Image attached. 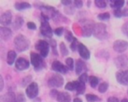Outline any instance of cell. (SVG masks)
<instances>
[{
    "instance_id": "obj_1",
    "label": "cell",
    "mask_w": 128,
    "mask_h": 102,
    "mask_svg": "<svg viewBox=\"0 0 128 102\" xmlns=\"http://www.w3.org/2000/svg\"><path fill=\"white\" fill-rule=\"evenodd\" d=\"M14 46L15 49L17 51L23 52L26 51L29 47H30V40L27 39L26 36L22 35V34H18L14 38Z\"/></svg>"
},
{
    "instance_id": "obj_2",
    "label": "cell",
    "mask_w": 128,
    "mask_h": 102,
    "mask_svg": "<svg viewBox=\"0 0 128 102\" xmlns=\"http://www.w3.org/2000/svg\"><path fill=\"white\" fill-rule=\"evenodd\" d=\"M30 58H31V63L34 65V70L36 72H39V71H41L44 68H46V62L44 60V58H42V56L40 54L32 51L30 54Z\"/></svg>"
},
{
    "instance_id": "obj_3",
    "label": "cell",
    "mask_w": 128,
    "mask_h": 102,
    "mask_svg": "<svg viewBox=\"0 0 128 102\" xmlns=\"http://www.w3.org/2000/svg\"><path fill=\"white\" fill-rule=\"evenodd\" d=\"M93 35L96 39H99V40H104V39H108L109 34L107 32L106 25L104 23H96L95 25Z\"/></svg>"
},
{
    "instance_id": "obj_4",
    "label": "cell",
    "mask_w": 128,
    "mask_h": 102,
    "mask_svg": "<svg viewBox=\"0 0 128 102\" xmlns=\"http://www.w3.org/2000/svg\"><path fill=\"white\" fill-rule=\"evenodd\" d=\"M95 22L90 19H84L82 21V34L84 37L89 38L93 34L95 28Z\"/></svg>"
},
{
    "instance_id": "obj_5",
    "label": "cell",
    "mask_w": 128,
    "mask_h": 102,
    "mask_svg": "<svg viewBox=\"0 0 128 102\" xmlns=\"http://www.w3.org/2000/svg\"><path fill=\"white\" fill-rule=\"evenodd\" d=\"M49 43L46 40L40 39L36 42L35 44V49L39 51L40 54L42 56V58H46L49 53Z\"/></svg>"
},
{
    "instance_id": "obj_6",
    "label": "cell",
    "mask_w": 128,
    "mask_h": 102,
    "mask_svg": "<svg viewBox=\"0 0 128 102\" xmlns=\"http://www.w3.org/2000/svg\"><path fill=\"white\" fill-rule=\"evenodd\" d=\"M40 33L43 37L48 38V39H52L53 37V30H52L51 26H50L48 20L45 19V18H41V22H40Z\"/></svg>"
},
{
    "instance_id": "obj_7",
    "label": "cell",
    "mask_w": 128,
    "mask_h": 102,
    "mask_svg": "<svg viewBox=\"0 0 128 102\" xmlns=\"http://www.w3.org/2000/svg\"><path fill=\"white\" fill-rule=\"evenodd\" d=\"M64 84V79L58 73H54L48 78V85L49 87H62Z\"/></svg>"
},
{
    "instance_id": "obj_8",
    "label": "cell",
    "mask_w": 128,
    "mask_h": 102,
    "mask_svg": "<svg viewBox=\"0 0 128 102\" xmlns=\"http://www.w3.org/2000/svg\"><path fill=\"white\" fill-rule=\"evenodd\" d=\"M39 93V86L36 82H32L26 89V94L29 99H35Z\"/></svg>"
},
{
    "instance_id": "obj_9",
    "label": "cell",
    "mask_w": 128,
    "mask_h": 102,
    "mask_svg": "<svg viewBox=\"0 0 128 102\" xmlns=\"http://www.w3.org/2000/svg\"><path fill=\"white\" fill-rule=\"evenodd\" d=\"M114 63L118 68L121 69V70H123V69L128 70V57L124 56V55L118 56L114 59Z\"/></svg>"
},
{
    "instance_id": "obj_10",
    "label": "cell",
    "mask_w": 128,
    "mask_h": 102,
    "mask_svg": "<svg viewBox=\"0 0 128 102\" xmlns=\"http://www.w3.org/2000/svg\"><path fill=\"white\" fill-rule=\"evenodd\" d=\"M116 79L122 86H128V70H119L116 72Z\"/></svg>"
},
{
    "instance_id": "obj_11",
    "label": "cell",
    "mask_w": 128,
    "mask_h": 102,
    "mask_svg": "<svg viewBox=\"0 0 128 102\" xmlns=\"http://www.w3.org/2000/svg\"><path fill=\"white\" fill-rule=\"evenodd\" d=\"M0 23L2 26L7 27L12 24V13L11 11H6L0 17Z\"/></svg>"
},
{
    "instance_id": "obj_12",
    "label": "cell",
    "mask_w": 128,
    "mask_h": 102,
    "mask_svg": "<svg viewBox=\"0 0 128 102\" xmlns=\"http://www.w3.org/2000/svg\"><path fill=\"white\" fill-rule=\"evenodd\" d=\"M128 49V42L122 39H118L113 43V50L116 52L122 53Z\"/></svg>"
},
{
    "instance_id": "obj_13",
    "label": "cell",
    "mask_w": 128,
    "mask_h": 102,
    "mask_svg": "<svg viewBox=\"0 0 128 102\" xmlns=\"http://www.w3.org/2000/svg\"><path fill=\"white\" fill-rule=\"evenodd\" d=\"M52 70L56 72H59V73H62V74H66L67 72H68V67L64 65L62 63H60L58 60H55V61L53 62L52 64Z\"/></svg>"
},
{
    "instance_id": "obj_14",
    "label": "cell",
    "mask_w": 128,
    "mask_h": 102,
    "mask_svg": "<svg viewBox=\"0 0 128 102\" xmlns=\"http://www.w3.org/2000/svg\"><path fill=\"white\" fill-rule=\"evenodd\" d=\"M15 67L18 71L26 70V69H28L30 67V62L26 58H23V57H20V58H17L16 62H15Z\"/></svg>"
},
{
    "instance_id": "obj_15",
    "label": "cell",
    "mask_w": 128,
    "mask_h": 102,
    "mask_svg": "<svg viewBox=\"0 0 128 102\" xmlns=\"http://www.w3.org/2000/svg\"><path fill=\"white\" fill-rule=\"evenodd\" d=\"M87 65L82 59H77L76 63V73L77 75H82V73H85L87 72Z\"/></svg>"
},
{
    "instance_id": "obj_16",
    "label": "cell",
    "mask_w": 128,
    "mask_h": 102,
    "mask_svg": "<svg viewBox=\"0 0 128 102\" xmlns=\"http://www.w3.org/2000/svg\"><path fill=\"white\" fill-rule=\"evenodd\" d=\"M77 51H78L80 56L82 57L84 59H89L90 57V52L89 49L84 46L82 43H79L78 47H77Z\"/></svg>"
},
{
    "instance_id": "obj_17",
    "label": "cell",
    "mask_w": 128,
    "mask_h": 102,
    "mask_svg": "<svg viewBox=\"0 0 128 102\" xmlns=\"http://www.w3.org/2000/svg\"><path fill=\"white\" fill-rule=\"evenodd\" d=\"M12 32L10 28L8 27H0V38L4 41H8L12 38Z\"/></svg>"
},
{
    "instance_id": "obj_18",
    "label": "cell",
    "mask_w": 128,
    "mask_h": 102,
    "mask_svg": "<svg viewBox=\"0 0 128 102\" xmlns=\"http://www.w3.org/2000/svg\"><path fill=\"white\" fill-rule=\"evenodd\" d=\"M16 98V94H15L14 91L10 88L9 92L6 94L2 95L0 97V102H12V100Z\"/></svg>"
},
{
    "instance_id": "obj_19",
    "label": "cell",
    "mask_w": 128,
    "mask_h": 102,
    "mask_svg": "<svg viewBox=\"0 0 128 102\" xmlns=\"http://www.w3.org/2000/svg\"><path fill=\"white\" fill-rule=\"evenodd\" d=\"M23 25H24V18H23V17L18 15V16L15 18L14 22L12 23L13 30H14V31L20 30V29L21 28L22 26H23Z\"/></svg>"
},
{
    "instance_id": "obj_20",
    "label": "cell",
    "mask_w": 128,
    "mask_h": 102,
    "mask_svg": "<svg viewBox=\"0 0 128 102\" xmlns=\"http://www.w3.org/2000/svg\"><path fill=\"white\" fill-rule=\"evenodd\" d=\"M56 100L58 102H70L71 97L70 93L67 92H60Z\"/></svg>"
},
{
    "instance_id": "obj_21",
    "label": "cell",
    "mask_w": 128,
    "mask_h": 102,
    "mask_svg": "<svg viewBox=\"0 0 128 102\" xmlns=\"http://www.w3.org/2000/svg\"><path fill=\"white\" fill-rule=\"evenodd\" d=\"M17 58V53L15 52V51L13 50H10L7 53V58H6V61L9 65H12L14 64V62H16Z\"/></svg>"
},
{
    "instance_id": "obj_22",
    "label": "cell",
    "mask_w": 128,
    "mask_h": 102,
    "mask_svg": "<svg viewBox=\"0 0 128 102\" xmlns=\"http://www.w3.org/2000/svg\"><path fill=\"white\" fill-rule=\"evenodd\" d=\"M14 7H15V9L18 10V11H23V10L31 9L32 5L27 2H17V3H15Z\"/></svg>"
},
{
    "instance_id": "obj_23",
    "label": "cell",
    "mask_w": 128,
    "mask_h": 102,
    "mask_svg": "<svg viewBox=\"0 0 128 102\" xmlns=\"http://www.w3.org/2000/svg\"><path fill=\"white\" fill-rule=\"evenodd\" d=\"M110 2V7L114 10L121 9L124 4V0H112Z\"/></svg>"
},
{
    "instance_id": "obj_24",
    "label": "cell",
    "mask_w": 128,
    "mask_h": 102,
    "mask_svg": "<svg viewBox=\"0 0 128 102\" xmlns=\"http://www.w3.org/2000/svg\"><path fill=\"white\" fill-rule=\"evenodd\" d=\"M80 81H72V82L67 83V85L65 86V89L68 90V91H76L77 86H78Z\"/></svg>"
},
{
    "instance_id": "obj_25",
    "label": "cell",
    "mask_w": 128,
    "mask_h": 102,
    "mask_svg": "<svg viewBox=\"0 0 128 102\" xmlns=\"http://www.w3.org/2000/svg\"><path fill=\"white\" fill-rule=\"evenodd\" d=\"M32 75H27V76H26L25 78H23L22 80H21V86L22 87H26V86L27 87V86L32 83L31 82V81H32Z\"/></svg>"
},
{
    "instance_id": "obj_26",
    "label": "cell",
    "mask_w": 128,
    "mask_h": 102,
    "mask_svg": "<svg viewBox=\"0 0 128 102\" xmlns=\"http://www.w3.org/2000/svg\"><path fill=\"white\" fill-rule=\"evenodd\" d=\"M89 82L90 84V86L92 88H96V86L98 85V82H99V79L96 76H90L89 78Z\"/></svg>"
},
{
    "instance_id": "obj_27",
    "label": "cell",
    "mask_w": 128,
    "mask_h": 102,
    "mask_svg": "<svg viewBox=\"0 0 128 102\" xmlns=\"http://www.w3.org/2000/svg\"><path fill=\"white\" fill-rule=\"evenodd\" d=\"M85 98L87 100L88 102H96V101H99L100 98L98 96L95 94H91V93H89V94H86L85 95Z\"/></svg>"
},
{
    "instance_id": "obj_28",
    "label": "cell",
    "mask_w": 128,
    "mask_h": 102,
    "mask_svg": "<svg viewBox=\"0 0 128 102\" xmlns=\"http://www.w3.org/2000/svg\"><path fill=\"white\" fill-rule=\"evenodd\" d=\"M49 45L52 48V51H53V54L55 56H58V51H57V48H56V41L54 39H50L49 40Z\"/></svg>"
},
{
    "instance_id": "obj_29",
    "label": "cell",
    "mask_w": 128,
    "mask_h": 102,
    "mask_svg": "<svg viewBox=\"0 0 128 102\" xmlns=\"http://www.w3.org/2000/svg\"><path fill=\"white\" fill-rule=\"evenodd\" d=\"M85 89H86V86L84 83H82L80 82L78 85V86H77V89H76V94L80 95V94H82V93L85 92Z\"/></svg>"
},
{
    "instance_id": "obj_30",
    "label": "cell",
    "mask_w": 128,
    "mask_h": 102,
    "mask_svg": "<svg viewBox=\"0 0 128 102\" xmlns=\"http://www.w3.org/2000/svg\"><path fill=\"white\" fill-rule=\"evenodd\" d=\"M108 87H109V85L107 82L101 83V84L99 85V86H98V92L101 93H105V92L107 91V89H108Z\"/></svg>"
},
{
    "instance_id": "obj_31",
    "label": "cell",
    "mask_w": 128,
    "mask_h": 102,
    "mask_svg": "<svg viewBox=\"0 0 128 102\" xmlns=\"http://www.w3.org/2000/svg\"><path fill=\"white\" fill-rule=\"evenodd\" d=\"M60 52H62V56H67L68 54V50L67 48L66 45L64 44L63 42H62L60 44Z\"/></svg>"
},
{
    "instance_id": "obj_32",
    "label": "cell",
    "mask_w": 128,
    "mask_h": 102,
    "mask_svg": "<svg viewBox=\"0 0 128 102\" xmlns=\"http://www.w3.org/2000/svg\"><path fill=\"white\" fill-rule=\"evenodd\" d=\"M94 2L96 7L100 8V9H104V8H105L107 6V3L104 0H96Z\"/></svg>"
},
{
    "instance_id": "obj_33",
    "label": "cell",
    "mask_w": 128,
    "mask_h": 102,
    "mask_svg": "<svg viewBox=\"0 0 128 102\" xmlns=\"http://www.w3.org/2000/svg\"><path fill=\"white\" fill-rule=\"evenodd\" d=\"M12 102H26V97L22 93H18L16 95V98L12 100Z\"/></svg>"
},
{
    "instance_id": "obj_34",
    "label": "cell",
    "mask_w": 128,
    "mask_h": 102,
    "mask_svg": "<svg viewBox=\"0 0 128 102\" xmlns=\"http://www.w3.org/2000/svg\"><path fill=\"white\" fill-rule=\"evenodd\" d=\"M110 13L109 12H104V13H100L98 15V18L101 21H104V20H108L110 18Z\"/></svg>"
},
{
    "instance_id": "obj_35",
    "label": "cell",
    "mask_w": 128,
    "mask_h": 102,
    "mask_svg": "<svg viewBox=\"0 0 128 102\" xmlns=\"http://www.w3.org/2000/svg\"><path fill=\"white\" fill-rule=\"evenodd\" d=\"M65 39L70 43H72L74 39H75V37L73 36V34H72V32L70 31H66V32H65Z\"/></svg>"
},
{
    "instance_id": "obj_36",
    "label": "cell",
    "mask_w": 128,
    "mask_h": 102,
    "mask_svg": "<svg viewBox=\"0 0 128 102\" xmlns=\"http://www.w3.org/2000/svg\"><path fill=\"white\" fill-rule=\"evenodd\" d=\"M66 65L68 67L70 70H73L74 69V59L72 58H68L66 59Z\"/></svg>"
},
{
    "instance_id": "obj_37",
    "label": "cell",
    "mask_w": 128,
    "mask_h": 102,
    "mask_svg": "<svg viewBox=\"0 0 128 102\" xmlns=\"http://www.w3.org/2000/svg\"><path fill=\"white\" fill-rule=\"evenodd\" d=\"M89 76H88L87 72H85V73H82V75L79 76V81L82 83H84L85 84L86 82H87L88 80H89Z\"/></svg>"
},
{
    "instance_id": "obj_38",
    "label": "cell",
    "mask_w": 128,
    "mask_h": 102,
    "mask_svg": "<svg viewBox=\"0 0 128 102\" xmlns=\"http://www.w3.org/2000/svg\"><path fill=\"white\" fill-rule=\"evenodd\" d=\"M78 44L77 43V39L75 38V39L73 40V42L70 43V49L72 50V51H76L77 50V47H78Z\"/></svg>"
},
{
    "instance_id": "obj_39",
    "label": "cell",
    "mask_w": 128,
    "mask_h": 102,
    "mask_svg": "<svg viewBox=\"0 0 128 102\" xmlns=\"http://www.w3.org/2000/svg\"><path fill=\"white\" fill-rule=\"evenodd\" d=\"M54 34L56 36H58V37H60V36L63 34V32H64V28L63 27H58V28H56L54 30Z\"/></svg>"
},
{
    "instance_id": "obj_40",
    "label": "cell",
    "mask_w": 128,
    "mask_h": 102,
    "mask_svg": "<svg viewBox=\"0 0 128 102\" xmlns=\"http://www.w3.org/2000/svg\"><path fill=\"white\" fill-rule=\"evenodd\" d=\"M74 4H75V7H76L77 9H81L84 5V1L82 0H76L74 1Z\"/></svg>"
},
{
    "instance_id": "obj_41",
    "label": "cell",
    "mask_w": 128,
    "mask_h": 102,
    "mask_svg": "<svg viewBox=\"0 0 128 102\" xmlns=\"http://www.w3.org/2000/svg\"><path fill=\"white\" fill-rule=\"evenodd\" d=\"M122 32L128 38V22L124 23L122 26Z\"/></svg>"
},
{
    "instance_id": "obj_42",
    "label": "cell",
    "mask_w": 128,
    "mask_h": 102,
    "mask_svg": "<svg viewBox=\"0 0 128 102\" xmlns=\"http://www.w3.org/2000/svg\"><path fill=\"white\" fill-rule=\"evenodd\" d=\"M64 11L67 13L68 15H72L74 14V12H75V9H74V7H66L65 9H64Z\"/></svg>"
},
{
    "instance_id": "obj_43",
    "label": "cell",
    "mask_w": 128,
    "mask_h": 102,
    "mask_svg": "<svg viewBox=\"0 0 128 102\" xmlns=\"http://www.w3.org/2000/svg\"><path fill=\"white\" fill-rule=\"evenodd\" d=\"M113 14H114V16H115L116 18H121V17H123V15H122V9L114 10Z\"/></svg>"
},
{
    "instance_id": "obj_44",
    "label": "cell",
    "mask_w": 128,
    "mask_h": 102,
    "mask_svg": "<svg viewBox=\"0 0 128 102\" xmlns=\"http://www.w3.org/2000/svg\"><path fill=\"white\" fill-rule=\"evenodd\" d=\"M59 93H60V92H58L56 89H53V90H51V92H50V96L54 99H57V96H58Z\"/></svg>"
},
{
    "instance_id": "obj_45",
    "label": "cell",
    "mask_w": 128,
    "mask_h": 102,
    "mask_svg": "<svg viewBox=\"0 0 128 102\" xmlns=\"http://www.w3.org/2000/svg\"><path fill=\"white\" fill-rule=\"evenodd\" d=\"M27 28L30 29V30H35L36 29V25L34 22H28L27 23Z\"/></svg>"
},
{
    "instance_id": "obj_46",
    "label": "cell",
    "mask_w": 128,
    "mask_h": 102,
    "mask_svg": "<svg viewBox=\"0 0 128 102\" xmlns=\"http://www.w3.org/2000/svg\"><path fill=\"white\" fill-rule=\"evenodd\" d=\"M72 2H74V1H71V0H62L60 1V3H62V4H63V5H71Z\"/></svg>"
},
{
    "instance_id": "obj_47",
    "label": "cell",
    "mask_w": 128,
    "mask_h": 102,
    "mask_svg": "<svg viewBox=\"0 0 128 102\" xmlns=\"http://www.w3.org/2000/svg\"><path fill=\"white\" fill-rule=\"evenodd\" d=\"M107 102H119V100L117 97H110L107 100Z\"/></svg>"
},
{
    "instance_id": "obj_48",
    "label": "cell",
    "mask_w": 128,
    "mask_h": 102,
    "mask_svg": "<svg viewBox=\"0 0 128 102\" xmlns=\"http://www.w3.org/2000/svg\"><path fill=\"white\" fill-rule=\"evenodd\" d=\"M3 89H4V79L1 76L0 77V91H3Z\"/></svg>"
},
{
    "instance_id": "obj_49",
    "label": "cell",
    "mask_w": 128,
    "mask_h": 102,
    "mask_svg": "<svg viewBox=\"0 0 128 102\" xmlns=\"http://www.w3.org/2000/svg\"><path fill=\"white\" fill-rule=\"evenodd\" d=\"M122 15L123 17H128V9L124 8V9L122 10Z\"/></svg>"
},
{
    "instance_id": "obj_50",
    "label": "cell",
    "mask_w": 128,
    "mask_h": 102,
    "mask_svg": "<svg viewBox=\"0 0 128 102\" xmlns=\"http://www.w3.org/2000/svg\"><path fill=\"white\" fill-rule=\"evenodd\" d=\"M73 102H82V100H81L80 98H75V99H74Z\"/></svg>"
},
{
    "instance_id": "obj_51",
    "label": "cell",
    "mask_w": 128,
    "mask_h": 102,
    "mask_svg": "<svg viewBox=\"0 0 128 102\" xmlns=\"http://www.w3.org/2000/svg\"><path fill=\"white\" fill-rule=\"evenodd\" d=\"M120 102H128V100H127V99H123Z\"/></svg>"
},
{
    "instance_id": "obj_52",
    "label": "cell",
    "mask_w": 128,
    "mask_h": 102,
    "mask_svg": "<svg viewBox=\"0 0 128 102\" xmlns=\"http://www.w3.org/2000/svg\"><path fill=\"white\" fill-rule=\"evenodd\" d=\"M127 4H128V3H127Z\"/></svg>"
}]
</instances>
